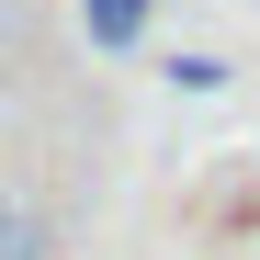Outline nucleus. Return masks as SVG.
<instances>
[{"mask_svg":"<svg viewBox=\"0 0 260 260\" xmlns=\"http://www.w3.org/2000/svg\"><path fill=\"white\" fill-rule=\"evenodd\" d=\"M158 23V0H79V34H91V57H136Z\"/></svg>","mask_w":260,"mask_h":260,"instance_id":"obj_1","label":"nucleus"},{"mask_svg":"<svg viewBox=\"0 0 260 260\" xmlns=\"http://www.w3.org/2000/svg\"><path fill=\"white\" fill-rule=\"evenodd\" d=\"M0 260H57V226H46L12 181H0Z\"/></svg>","mask_w":260,"mask_h":260,"instance_id":"obj_2","label":"nucleus"},{"mask_svg":"<svg viewBox=\"0 0 260 260\" xmlns=\"http://www.w3.org/2000/svg\"><path fill=\"white\" fill-rule=\"evenodd\" d=\"M170 91H226V57H204V46L170 57Z\"/></svg>","mask_w":260,"mask_h":260,"instance_id":"obj_3","label":"nucleus"}]
</instances>
